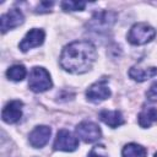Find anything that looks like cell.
<instances>
[{
	"label": "cell",
	"mask_w": 157,
	"mask_h": 157,
	"mask_svg": "<svg viewBox=\"0 0 157 157\" xmlns=\"http://www.w3.org/2000/svg\"><path fill=\"white\" fill-rule=\"evenodd\" d=\"M97 58L96 47L88 40H76L67 44L60 55V65L71 74L87 72Z\"/></svg>",
	"instance_id": "1"
},
{
	"label": "cell",
	"mask_w": 157,
	"mask_h": 157,
	"mask_svg": "<svg viewBox=\"0 0 157 157\" xmlns=\"http://www.w3.org/2000/svg\"><path fill=\"white\" fill-rule=\"evenodd\" d=\"M156 36V31L147 23H135L128 34V40L134 45H141L151 42Z\"/></svg>",
	"instance_id": "2"
},
{
	"label": "cell",
	"mask_w": 157,
	"mask_h": 157,
	"mask_svg": "<svg viewBox=\"0 0 157 157\" xmlns=\"http://www.w3.org/2000/svg\"><path fill=\"white\" fill-rule=\"evenodd\" d=\"M52 78L49 72L40 66H34L29 72L28 86L33 92H44L52 87Z\"/></svg>",
	"instance_id": "3"
},
{
	"label": "cell",
	"mask_w": 157,
	"mask_h": 157,
	"mask_svg": "<svg viewBox=\"0 0 157 157\" xmlns=\"http://www.w3.org/2000/svg\"><path fill=\"white\" fill-rule=\"evenodd\" d=\"M108 80L105 77H103L102 80L92 83L87 91H86V97L90 102H93V103H99L107 98H109L110 96V90L107 85Z\"/></svg>",
	"instance_id": "4"
},
{
	"label": "cell",
	"mask_w": 157,
	"mask_h": 157,
	"mask_svg": "<svg viewBox=\"0 0 157 157\" xmlns=\"http://www.w3.org/2000/svg\"><path fill=\"white\" fill-rule=\"evenodd\" d=\"M76 135L78 139H81L86 144H91L97 141L102 132L97 124L92 121H82L76 126Z\"/></svg>",
	"instance_id": "5"
},
{
	"label": "cell",
	"mask_w": 157,
	"mask_h": 157,
	"mask_svg": "<svg viewBox=\"0 0 157 157\" xmlns=\"http://www.w3.org/2000/svg\"><path fill=\"white\" fill-rule=\"evenodd\" d=\"M78 147V140L67 130L61 129L58 131L55 141H54V148L58 151H66L71 152L75 151Z\"/></svg>",
	"instance_id": "6"
},
{
	"label": "cell",
	"mask_w": 157,
	"mask_h": 157,
	"mask_svg": "<svg viewBox=\"0 0 157 157\" xmlns=\"http://www.w3.org/2000/svg\"><path fill=\"white\" fill-rule=\"evenodd\" d=\"M117 20V13L113 11H99L94 13L88 23V26L94 31H103L114 25Z\"/></svg>",
	"instance_id": "7"
},
{
	"label": "cell",
	"mask_w": 157,
	"mask_h": 157,
	"mask_svg": "<svg viewBox=\"0 0 157 157\" xmlns=\"http://www.w3.org/2000/svg\"><path fill=\"white\" fill-rule=\"evenodd\" d=\"M50 135H52V130H50L49 126L39 125V126H36L29 132L28 141H29L32 147L40 148V147H43V146H45L48 144V141L50 139Z\"/></svg>",
	"instance_id": "8"
},
{
	"label": "cell",
	"mask_w": 157,
	"mask_h": 157,
	"mask_svg": "<svg viewBox=\"0 0 157 157\" xmlns=\"http://www.w3.org/2000/svg\"><path fill=\"white\" fill-rule=\"evenodd\" d=\"M44 37H45V33L43 29H39V28H32L27 32V34L25 36V38L21 40L20 43V49L22 52H27L32 48H36V47H39L43 44L44 42Z\"/></svg>",
	"instance_id": "9"
},
{
	"label": "cell",
	"mask_w": 157,
	"mask_h": 157,
	"mask_svg": "<svg viewBox=\"0 0 157 157\" xmlns=\"http://www.w3.org/2000/svg\"><path fill=\"white\" fill-rule=\"evenodd\" d=\"M23 13L18 10V9H11L10 11H7L6 13H4L0 18L1 22V32L6 33L9 29L16 28L20 25L23 23Z\"/></svg>",
	"instance_id": "10"
},
{
	"label": "cell",
	"mask_w": 157,
	"mask_h": 157,
	"mask_svg": "<svg viewBox=\"0 0 157 157\" xmlns=\"http://www.w3.org/2000/svg\"><path fill=\"white\" fill-rule=\"evenodd\" d=\"M22 102L21 101H11L9 102L1 113V118L7 124L17 123L22 117Z\"/></svg>",
	"instance_id": "11"
},
{
	"label": "cell",
	"mask_w": 157,
	"mask_h": 157,
	"mask_svg": "<svg viewBox=\"0 0 157 157\" xmlns=\"http://www.w3.org/2000/svg\"><path fill=\"white\" fill-rule=\"evenodd\" d=\"M99 119L110 128H118L124 124L123 114L118 110H101L99 112Z\"/></svg>",
	"instance_id": "12"
},
{
	"label": "cell",
	"mask_w": 157,
	"mask_h": 157,
	"mask_svg": "<svg viewBox=\"0 0 157 157\" xmlns=\"http://www.w3.org/2000/svg\"><path fill=\"white\" fill-rule=\"evenodd\" d=\"M156 75H157V67H155V66L146 67V69H142V67H139V66H132L129 70V76L134 81H137V82L146 81L151 77H155Z\"/></svg>",
	"instance_id": "13"
},
{
	"label": "cell",
	"mask_w": 157,
	"mask_h": 157,
	"mask_svg": "<svg viewBox=\"0 0 157 157\" xmlns=\"http://www.w3.org/2000/svg\"><path fill=\"white\" fill-rule=\"evenodd\" d=\"M139 125L141 128H150L155 121H157V109L153 107L145 108L137 115Z\"/></svg>",
	"instance_id": "14"
},
{
	"label": "cell",
	"mask_w": 157,
	"mask_h": 157,
	"mask_svg": "<svg viewBox=\"0 0 157 157\" xmlns=\"http://www.w3.org/2000/svg\"><path fill=\"white\" fill-rule=\"evenodd\" d=\"M121 155H123V157H146L147 151L144 146L131 142L123 147Z\"/></svg>",
	"instance_id": "15"
},
{
	"label": "cell",
	"mask_w": 157,
	"mask_h": 157,
	"mask_svg": "<svg viewBox=\"0 0 157 157\" xmlns=\"http://www.w3.org/2000/svg\"><path fill=\"white\" fill-rule=\"evenodd\" d=\"M26 69L23 65H12L11 67L7 69L6 71V76L9 77V80L12 81H22L26 77Z\"/></svg>",
	"instance_id": "16"
},
{
	"label": "cell",
	"mask_w": 157,
	"mask_h": 157,
	"mask_svg": "<svg viewBox=\"0 0 157 157\" xmlns=\"http://www.w3.org/2000/svg\"><path fill=\"white\" fill-rule=\"evenodd\" d=\"M86 6V2L85 1H72V0H69V1H63L61 2V9L64 11H81L83 10Z\"/></svg>",
	"instance_id": "17"
},
{
	"label": "cell",
	"mask_w": 157,
	"mask_h": 157,
	"mask_svg": "<svg viewBox=\"0 0 157 157\" xmlns=\"http://www.w3.org/2000/svg\"><path fill=\"white\" fill-rule=\"evenodd\" d=\"M146 96L148 98V101L151 102H157V82H153L151 85V87L148 88V91L146 92Z\"/></svg>",
	"instance_id": "18"
},
{
	"label": "cell",
	"mask_w": 157,
	"mask_h": 157,
	"mask_svg": "<svg viewBox=\"0 0 157 157\" xmlns=\"http://www.w3.org/2000/svg\"><path fill=\"white\" fill-rule=\"evenodd\" d=\"M54 5V2L53 1H42V2H39V5H38V10H37V12H48V11H50V7Z\"/></svg>",
	"instance_id": "19"
},
{
	"label": "cell",
	"mask_w": 157,
	"mask_h": 157,
	"mask_svg": "<svg viewBox=\"0 0 157 157\" xmlns=\"http://www.w3.org/2000/svg\"><path fill=\"white\" fill-rule=\"evenodd\" d=\"M101 147H102V145H99V146H94V147L90 151L88 157H105V155L101 153V151H99Z\"/></svg>",
	"instance_id": "20"
},
{
	"label": "cell",
	"mask_w": 157,
	"mask_h": 157,
	"mask_svg": "<svg viewBox=\"0 0 157 157\" xmlns=\"http://www.w3.org/2000/svg\"><path fill=\"white\" fill-rule=\"evenodd\" d=\"M155 157H157V152H156V153H155Z\"/></svg>",
	"instance_id": "21"
}]
</instances>
